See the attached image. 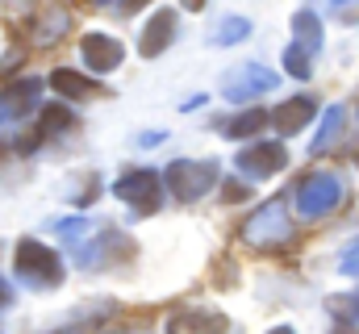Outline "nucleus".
<instances>
[{
  "mask_svg": "<svg viewBox=\"0 0 359 334\" xmlns=\"http://www.w3.org/2000/svg\"><path fill=\"white\" fill-rule=\"evenodd\" d=\"M264 121H268V117H264V109H247L243 117H234V121L226 126V134H230V138H251V134H259V130H264Z\"/></svg>",
  "mask_w": 359,
  "mask_h": 334,
  "instance_id": "nucleus-18",
  "label": "nucleus"
},
{
  "mask_svg": "<svg viewBox=\"0 0 359 334\" xmlns=\"http://www.w3.org/2000/svg\"><path fill=\"white\" fill-rule=\"evenodd\" d=\"M17 276L29 288H55V284H63V259L38 239H21L17 243Z\"/></svg>",
  "mask_w": 359,
  "mask_h": 334,
  "instance_id": "nucleus-1",
  "label": "nucleus"
},
{
  "mask_svg": "<svg viewBox=\"0 0 359 334\" xmlns=\"http://www.w3.org/2000/svg\"><path fill=\"white\" fill-rule=\"evenodd\" d=\"M251 34V21L247 17H222L213 29H209V42L213 46H234V42H243Z\"/></svg>",
  "mask_w": 359,
  "mask_h": 334,
  "instance_id": "nucleus-16",
  "label": "nucleus"
},
{
  "mask_svg": "<svg viewBox=\"0 0 359 334\" xmlns=\"http://www.w3.org/2000/svg\"><path fill=\"white\" fill-rule=\"evenodd\" d=\"M309 117H313V100H309V96H292V100H284V105L271 113V126L288 138V134H297Z\"/></svg>",
  "mask_w": 359,
  "mask_h": 334,
  "instance_id": "nucleus-11",
  "label": "nucleus"
},
{
  "mask_svg": "<svg viewBox=\"0 0 359 334\" xmlns=\"http://www.w3.org/2000/svg\"><path fill=\"white\" fill-rule=\"evenodd\" d=\"M271 334H292V330H288V326H276V330H271Z\"/></svg>",
  "mask_w": 359,
  "mask_h": 334,
  "instance_id": "nucleus-23",
  "label": "nucleus"
},
{
  "mask_svg": "<svg viewBox=\"0 0 359 334\" xmlns=\"http://www.w3.org/2000/svg\"><path fill=\"white\" fill-rule=\"evenodd\" d=\"M284 67H288V76H297V80L313 76V72H309V55H305V51H301L297 42H292L288 51H284Z\"/></svg>",
  "mask_w": 359,
  "mask_h": 334,
  "instance_id": "nucleus-19",
  "label": "nucleus"
},
{
  "mask_svg": "<svg viewBox=\"0 0 359 334\" xmlns=\"http://www.w3.org/2000/svg\"><path fill=\"white\" fill-rule=\"evenodd\" d=\"M168 334H226V318L222 314H176L168 322Z\"/></svg>",
  "mask_w": 359,
  "mask_h": 334,
  "instance_id": "nucleus-12",
  "label": "nucleus"
},
{
  "mask_svg": "<svg viewBox=\"0 0 359 334\" xmlns=\"http://www.w3.org/2000/svg\"><path fill=\"white\" fill-rule=\"evenodd\" d=\"M243 239H247L251 247H284V243L292 239V218H288V205H284L280 196H276V201H264V205L247 218Z\"/></svg>",
  "mask_w": 359,
  "mask_h": 334,
  "instance_id": "nucleus-2",
  "label": "nucleus"
},
{
  "mask_svg": "<svg viewBox=\"0 0 359 334\" xmlns=\"http://www.w3.org/2000/svg\"><path fill=\"white\" fill-rule=\"evenodd\" d=\"M50 88H55L59 96H67V100H84V96H92V92H100V84L88 80V76H80V72H72V67L50 72Z\"/></svg>",
  "mask_w": 359,
  "mask_h": 334,
  "instance_id": "nucleus-13",
  "label": "nucleus"
},
{
  "mask_svg": "<svg viewBox=\"0 0 359 334\" xmlns=\"http://www.w3.org/2000/svg\"><path fill=\"white\" fill-rule=\"evenodd\" d=\"M276 88V72L268 67H259V63H247V67H238L230 80H226V96L230 100H251V96H264Z\"/></svg>",
  "mask_w": 359,
  "mask_h": 334,
  "instance_id": "nucleus-7",
  "label": "nucleus"
},
{
  "mask_svg": "<svg viewBox=\"0 0 359 334\" xmlns=\"http://www.w3.org/2000/svg\"><path fill=\"white\" fill-rule=\"evenodd\" d=\"M38 96H42V80L25 76V80H17V84H8V88H4V96H0V109H4L8 117H25V113L38 105Z\"/></svg>",
  "mask_w": 359,
  "mask_h": 334,
  "instance_id": "nucleus-10",
  "label": "nucleus"
},
{
  "mask_svg": "<svg viewBox=\"0 0 359 334\" xmlns=\"http://www.w3.org/2000/svg\"><path fill=\"white\" fill-rule=\"evenodd\" d=\"M172 34H176V13H172V8H159V13L147 21L142 38H138V55H142V59L163 55V51L172 46Z\"/></svg>",
  "mask_w": 359,
  "mask_h": 334,
  "instance_id": "nucleus-9",
  "label": "nucleus"
},
{
  "mask_svg": "<svg viewBox=\"0 0 359 334\" xmlns=\"http://www.w3.org/2000/svg\"><path fill=\"white\" fill-rule=\"evenodd\" d=\"M243 192H247V188H243V184H226V201H238V196H243Z\"/></svg>",
  "mask_w": 359,
  "mask_h": 334,
  "instance_id": "nucleus-21",
  "label": "nucleus"
},
{
  "mask_svg": "<svg viewBox=\"0 0 359 334\" xmlns=\"http://www.w3.org/2000/svg\"><path fill=\"white\" fill-rule=\"evenodd\" d=\"M80 55H84L88 72L104 76V72H113V67L121 63V55H126V51H121V42H117V38H109V34H84Z\"/></svg>",
  "mask_w": 359,
  "mask_h": 334,
  "instance_id": "nucleus-8",
  "label": "nucleus"
},
{
  "mask_svg": "<svg viewBox=\"0 0 359 334\" xmlns=\"http://www.w3.org/2000/svg\"><path fill=\"white\" fill-rule=\"evenodd\" d=\"M8 297H13V293H8V284L0 280V305H8Z\"/></svg>",
  "mask_w": 359,
  "mask_h": 334,
  "instance_id": "nucleus-22",
  "label": "nucleus"
},
{
  "mask_svg": "<svg viewBox=\"0 0 359 334\" xmlns=\"http://www.w3.org/2000/svg\"><path fill=\"white\" fill-rule=\"evenodd\" d=\"M355 163H359V155H355Z\"/></svg>",
  "mask_w": 359,
  "mask_h": 334,
  "instance_id": "nucleus-25",
  "label": "nucleus"
},
{
  "mask_svg": "<svg viewBox=\"0 0 359 334\" xmlns=\"http://www.w3.org/2000/svg\"><path fill=\"white\" fill-rule=\"evenodd\" d=\"M339 201H343V184H339V175H330V171H313V175H305L301 188H297V213L309 218V222L334 213Z\"/></svg>",
  "mask_w": 359,
  "mask_h": 334,
  "instance_id": "nucleus-3",
  "label": "nucleus"
},
{
  "mask_svg": "<svg viewBox=\"0 0 359 334\" xmlns=\"http://www.w3.org/2000/svg\"><path fill=\"white\" fill-rule=\"evenodd\" d=\"M339 272H343V276H359V239H351V243H347L343 259H339Z\"/></svg>",
  "mask_w": 359,
  "mask_h": 334,
  "instance_id": "nucleus-20",
  "label": "nucleus"
},
{
  "mask_svg": "<svg viewBox=\"0 0 359 334\" xmlns=\"http://www.w3.org/2000/svg\"><path fill=\"white\" fill-rule=\"evenodd\" d=\"M334 334H355V330H347V326H339V330H334Z\"/></svg>",
  "mask_w": 359,
  "mask_h": 334,
  "instance_id": "nucleus-24",
  "label": "nucleus"
},
{
  "mask_svg": "<svg viewBox=\"0 0 359 334\" xmlns=\"http://www.w3.org/2000/svg\"><path fill=\"white\" fill-rule=\"evenodd\" d=\"M292 29H297V46H301L305 55H313V51L322 46V21H318L313 8H301V13L292 17Z\"/></svg>",
  "mask_w": 359,
  "mask_h": 334,
  "instance_id": "nucleus-15",
  "label": "nucleus"
},
{
  "mask_svg": "<svg viewBox=\"0 0 359 334\" xmlns=\"http://www.w3.org/2000/svg\"><path fill=\"white\" fill-rule=\"evenodd\" d=\"M284 163H288V151H284L280 142H255V147L238 151V159H234V167H238L247 180H268L276 171H284Z\"/></svg>",
  "mask_w": 359,
  "mask_h": 334,
  "instance_id": "nucleus-6",
  "label": "nucleus"
},
{
  "mask_svg": "<svg viewBox=\"0 0 359 334\" xmlns=\"http://www.w3.org/2000/svg\"><path fill=\"white\" fill-rule=\"evenodd\" d=\"M163 180H168L176 201H196V196H205L217 184V163L213 159H201V163L196 159H176L163 171Z\"/></svg>",
  "mask_w": 359,
  "mask_h": 334,
  "instance_id": "nucleus-4",
  "label": "nucleus"
},
{
  "mask_svg": "<svg viewBox=\"0 0 359 334\" xmlns=\"http://www.w3.org/2000/svg\"><path fill=\"white\" fill-rule=\"evenodd\" d=\"M343 126H347V113H343L339 105H330V109H326V117H322V130H318V138L309 142V151H313V155L330 151V147L343 138Z\"/></svg>",
  "mask_w": 359,
  "mask_h": 334,
  "instance_id": "nucleus-14",
  "label": "nucleus"
},
{
  "mask_svg": "<svg viewBox=\"0 0 359 334\" xmlns=\"http://www.w3.org/2000/svg\"><path fill=\"white\" fill-rule=\"evenodd\" d=\"M113 192H117V201H126V205H138L142 213H151V209L159 205L163 175H159V171H151V167H138V171H126V175L113 184Z\"/></svg>",
  "mask_w": 359,
  "mask_h": 334,
  "instance_id": "nucleus-5",
  "label": "nucleus"
},
{
  "mask_svg": "<svg viewBox=\"0 0 359 334\" xmlns=\"http://www.w3.org/2000/svg\"><path fill=\"white\" fill-rule=\"evenodd\" d=\"M67 126H72V109L67 105H46L42 109V121H38V138H50V134H59Z\"/></svg>",
  "mask_w": 359,
  "mask_h": 334,
  "instance_id": "nucleus-17",
  "label": "nucleus"
}]
</instances>
